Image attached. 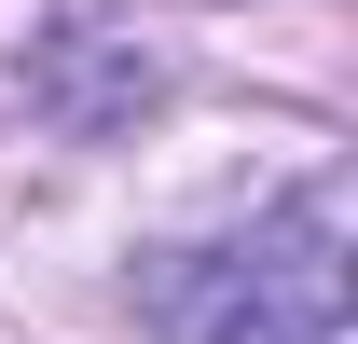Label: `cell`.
<instances>
[{
	"instance_id": "1",
	"label": "cell",
	"mask_w": 358,
	"mask_h": 344,
	"mask_svg": "<svg viewBox=\"0 0 358 344\" xmlns=\"http://www.w3.org/2000/svg\"><path fill=\"white\" fill-rule=\"evenodd\" d=\"M152 317H166V344H331L345 331V193L317 179L275 220H248L234 248L179 261Z\"/></svg>"
}]
</instances>
